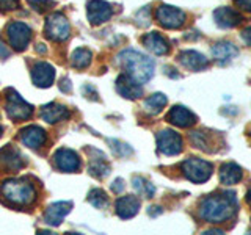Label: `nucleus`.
<instances>
[{
  "mask_svg": "<svg viewBox=\"0 0 251 235\" xmlns=\"http://www.w3.org/2000/svg\"><path fill=\"white\" fill-rule=\"evenodd\" d=\"M212 55H214V58H217L218 61L225 63V61H229V60L237 57L239 49L232 43L220 41V43H217L214 47H212Z\"/></svg>",
  "mask_w": 251,
  "mask_h": 235,
  "instance_id": "obj_24",
  "label": "nucleus"
},
{
  "mask_svg": "<svg viewBox=\"0 0 251 235\" xmlns=\"http://www.w3.org/2000/svg\"><path fill=\"white\" fill-rule=\"evenodd\" d=\"M6 35L14 50H25L31 41V28L24 22H11L6 27Z\"/></svg>",
  "mask_w": 251,
  "mask_h": 235,
  "instance_id": "obj_7",
  "label": "nucleus"
},
{
  "mask_svg": "<svg viewBox=\"0 0 251 235\" xmlns=\"http://www.w3.org/2000/svg\"><path fill=\"white\" fill-rule=\"evenodd\" d=\"M71 209H73V202H68V201H60V202L50 204L44 213L46 223L50 226H60L63 218L69 213Z\"/></svg>",
  "mask_w": 251,
  "mask_h": 235,
  "instance_id": "obj_15",
  "label": "nucleus"
},
{
  "mask_svg": "<svg viewBox=\"0 0 251 235\" xmlns=\"http://www.w3.org/2000/svg\"><path fill=\"white\" fill-rule=\"evenodd\" d=\"M86 13H88V21L93 25H100L113 16V8L104 0H90L86 5Z\"/></svg>",
  "mask_w": 251,
  "mask_h": 235,
  "instance_id": "obj_10",
  "label": "nucleus"
},
{
  "mask_svg": "<svg viewBox=\"0 0 251 235\" xmlns=\"http://www.w3.org/2000/svg\"><path fill=\"white\" fill-rule=\"evenodd\" d=\"M167 121L177 125V127L185 129L196 122V116L188 108H185L182 105H175L170 110V113L167 115Z\"/></svg>",
  "mask_w": 251,
  "mask_h": 235,
  "instance_id": "obj_16",
  "label": "nucleus"
},
{
  "mask_svg": "<svg viewBox=\"0 0 251 235\" xmlns=\"http://www.w3.org/2000/svg\"><path fill=\"white\" fill-rule=\"evenodd\" d=\"M155 210H151L149 209V215H152V216H155V215H159V213H162V210H160V207H154Z\"/></svg>",
  "mask_w": 251,
  "mask_h": 235,
  "instance_id": "obj_39",
  "label": "nucleus"
},
{
  "mask_svg": "<svg viewBox=\"0 0 251 235\" xmlns=\"http://www.w3.org/2000/svg\"><path fill=\"white\" fill-rule=\"evenodd\" d=\"M108 143L112 144V149H113V152H115L116 155L124 157V155H130V154H132V149H130L127 144L121 143V141H118V140H110Z\"/></svg>",
  "mask_w": 251,
  "mask_h": 235,
  "instance_id": "obj_31",
  "label": "nucleus"
},
{
  "mask_svg": "<svg viewBox=\"0 0 251 235\" xmlns=\"http://www.w3.org/2000/svg\"><path fill=\"white\" fill-rule=\"evenodd\" d=\"M234 2L240 10H245V11L251 13V0H234Z\"/></svg>",
  "mask_w": 251,
  "mask_h": 235,
  "instance_id": "obj_34",
  "label": "nucleus"
},
{
  "mask_svg": "<svg viewBox=\"0 0 251 235\" xmlns=\"http://www.w3.org/2000/svg\"><path fill=\"white\" fill-rule=\"evenodd\" d=\"M25 160H24L22 154L13 146H5L0 149V166L8 171H19L24 168Z\"/></svg>",
  "mask_w": 251,
  "mask_h": 235,
  "instance_id": "obj_12",
  "label": "nucleus"
},
{
  "mask_svg": "<svg viewBox=\"0 0 251 235\" xmlns=\"http://www.w3.org/2000/svg\"><path fill=\"white\" fill-rule=\"evenodd\" d=\"M180 168H182L184 176L188 180H190V182H193V184L206 182V180L210 179L212 171H214L212 163L202 160V159H196V157L187 159L182 164H180Z\"/></svg>",
  "mask_w": 251,
  "mask_h": 235,
  "instance_id": "obj_4",
  "label": "nucleus"
},
{
  "mask_svg": "<svg viewBox=\"0 0 251 235\" xmlns=\"http://www.w3.org/2000/svg\"><path fill=\"white\" fill-rule=\"evenodd\" d=\"M116 91L126 99H138L143 96V88L127 74H123L116 78Z\"/></svg>",
  "mask_w": 251,
  "mask_h": 235,
  "instance_id": "obj_14",
  "label": "nucleus"
},
{
  "mask_svg": "<svg viewBox=\"0 0 251 235\" xmlns=\"http://www.w3.org/2000/svg\"><path fill=\"white\" fill-rule=\"evenodd\" d=\"M69 33H71L69 22L61 13H53L47 18L44 35L49 39H52V41H65V39L69 38Z\"/></svg>",
  "mask_w": 251,
  "mask_h": 235,
  "instance_id": "obj_6",
  "label": "nucleus"
},
{
  "mask_svg": "<svg viewBox=\"0 0 251 235\" xmlns=\"http://www.w3.org/2000/svg\"><path fill=\"white\" fill-rule=\"evenodd\" d=\"M88 201L91 206L96 209H105L108 206V196L104 190H100V188H96V190H91L88 193Z\"/></svg>",
  "mask_w": 251,
  "mask_h": 235,
  "instance_id": "obj_29",
  "label": "nucleus"
},
{
  "mask_svg": "<svg viewBox=\"0 0 251 235\" xmlns=\"http://www.w3.org/2000/svg\"><path fill=\"white\" fill-rule=\"evenodd\" d=\"M132 185L135 188V191L141 196H146V198H152L155 193L154 185L149 182V180L143 179V177H133Z\"/></svg>",
  "mask_w": 251,
  "mask_h": 235,
  "instance_id": "obj_28",
  "label": "nucleus"
},
{
  "mask_svg": "<svg viewBox=\"0 0 251 235\" xmlns=\"http://www.w3.org/2000/svg\"><path fill=\"white\" fill-rule=\"evenodd\" d=\"M94 155L91 157L90 160V172L91 176H96V177H105L110 171V166L105 160V155L102 154L100 151H93Z\"/></svg>",
  "mask_w": 251,
  "mask_h": 235,
  "instance_id": "obj_25",
  "label": "nucleus"
},
{
  "mask_svg": "<svg viewBox=\"0 0 251 235\" xmlns=\"http://www.w3.org/2000/svg\"><path fill=\"white\" fill-rule=\"evenodd\" d=\"M190 140H192V143L196 146V147H200L202 149V151H210V149L207 147V138H206V133L198 130V132H192V135H190Z\"/></svg>",
  "mask_w": 251,
  "mask_h": 235,
  "instance_id": "obj_30",
  "label": "nucleus"
},
{
  "mask_svg": "<svg viewBox=\"0 0 251 235\" xmlns=\"http://www.w3.org/2000/svg\"><path fill=\"white\" fill-rule=\"evenodd\" d=\"M2 133H3V129H2V127H0V137H2Z\"/></svg>",
  "mask_w": 251,
  "mask_h": 235,
  "instance_id": "obj_42",
  "label": "nucleus"
},
{
  "mask_svg": "<svg viewBox=\"0 0 251 235\" xmlns=\"http://www.w3.org/2000/svg\"><path fill=\"white\" fill-rule=\"evenodd\" d=\"M60 88H61L63 91H71V83H69L68 78H63L61 83H60Z\"/></svg>",
  "mask_w": 251,
  "mask_h": 235,
  "instance_id": "obj_38",
  "label": "nucleus"
},
{
  "mask_svg": "<svg viewBox=\"0 0 251 235\" xmlns=\"http://www.w3.org/2000/svg\"><path fill=\"white\" fill-rule=\"evenodd\" d=\"M21 140L25 146L39 149L46 143V132L39 125H28V127L21 130Z\"/></svg>",
  "mask_w": 251,
  "mask_h": 235,
  "instance_id": "obj_18",
  "label": "nucleus"
},
{
  "mask_svg": "<svg viewBox=\"0 0 251 235\" xmlns=\"http://www.w3.org/2000/svg\"><path fill=\"white\" fill-rule=\"evenodd\" d=\"M6 115L13 121H25L33 115V107L27 104L14 90L6 91Z\"/></svg>",
  "mask_w": 251,
  "mask_h": 235,
  "instance_id": "obj_5",
  "label": "nucleus"
},
{
  "mask_svg": "<svg viewBox=\"0 0 251 235\" xmlns=\"http://www.w3.org/2000/svg\"><path fill=\"white\" fill-rule=\"evenodd\" d=\"M41 118L49 124H57L63 119L69 118V110L60 104H49L44 105L41 110Z\"/></svg>",
  "mask_w": 251,
  "mask_h": 235,
  "instance_id": "obj_22",
  "label": "nucleus"
},
{
  "mask_svg": "<svg viewBox=\"0 0 251 235\" xmlns=\"http://www.w3.org/2000/svg\"><path fill=\"white\" fill-rule=\"evenodd\" d=\"M210 234H223V231L222 229H210V231H206V232H204V235H210Z\"/></svg>",
  "mask_w": 251,
  "mask_h": 235,
  "instance_id": "obj_40",
  "label": "nucleus"
},
{
  "mask_svg": "<svg viewBox=\"0 0 251 235\" xmlns=\"http://www.w3.org/2000/svg\"><path fill=\"white\" fill-rule=\"evenodd\" d=\"M242 38L248 46H251V27H247L245 30L242 31Z\"/></svg>",
  "mask_w": 251,
  "mask_h": 235,
  "instance_id": "obj_37",
  "label": "nucleus"
},
{
  "mask_svg": "<svg viewBox=\"0 0 251 235\" xmlns=\"http://www.w3.org/2000/svg\"><path fill=\"white\" fill-rule=\"evenodd\" d=\"M118 61L126 69V74L137 83H146L154 75V61L138 50H123L118 55Z\"/></svg>",
  "mask_w": 251,
  "mask_h": 235,
  "instance_id": "obj_2",
  "label": "nucleus"
},
{
  "mask_svg": "<svg viewBox=\"0 0 251 235\" xmlns=\"http://www.w3.org/2000/svg\"><path fill=\"white\" fill-rule=\"evenodd\" d=\"M247 202H248L250 206H251V188H250V190H248V193H247Z\"/></svg>",
  "mask_w": 251,
  "mask_h": 235,
  "instance_id": "obj_41",
  "label": "nucleus"
},
{
  "mask_svg": "<svg viewBox=\"0 0 251 235\" xmlns=\"http://www.w3.org/2000/svg\"><path fill=\"white\" fill-rule=\"evenodd\" d=\"M0 191H2L3 198L8 202L14 204V206H28L36 198V191L33 185L24 182V180H14V179L5 180Z\"/></svg>",
  "mask_w": 251,
  "mask_h": 235,
  "instance_id": "obj_3",
  "label": "nucleus"
},
{
  "mask_svg": "<svg viewBox=\"0 0 251 235\" xmlns=\"http://www.w3.org/2000/svg\"><path fill=\"white\" fill-rule=\"evenodd\" d=\"M237 209V198L234 191L210 194L200 204V216L209 223H223L229 219Z\"/></svg>",
  "mask_w": 251,
  "mask_h": 235,
  "instance_id": "obj_1",
  "label": "nucleus"
},
{
  "mask_svg": "<svg viewBox=\"0 0 251 235\" xmlns=\"http://www.w3.org/2000/svg\"><path fill=\"white\" fill-rule=\"evenodd\" d=\"M242 179V168L237 163H225L222 169H220V180L225 185H235L239 184Z\"/></svg>",
  "mask_w": 251,
  "mask_h": 235,
  "instance_id": "obj_23",
  "label": "nucleus"
},
{
  "mask_svg": "<svg viewBox=\"0 0 251 235\" xmlns=\"http://www.w3.org/2000/svg\"><path fill=\"white\" fill-rule=\"evenodd\" d=\"M10 57V49H8V46L0 39V58H8Z\"/></svg>",
  "mask_w": 251,
  "mask_h": 235,
  "instance_id": "obj_36",
  "label": "nucleus"
},
{
  "mask_svg": "<svg viewBox=\"0 0 251 235\" xmlns=\"http://www.w3.org/2000/svg\"><path fill=\"white\" fill-rule=\"evenodd\" d=\"M179 61L184 68L190 70H204L209 66V60L196 50H184L179 55Z\"/></svg>",
  "mask_w": 251,
  "mask_h": 235,
  "instance_id": "obj_20",
  "label": "nucleus"
},
{
  "mask_svg": "<svg viewBox=\"0 0 251 235\" xmlns=\"http://www.w3.org/2000/svg\"><path fill=\"white\" fill-rule=\"evenodd\" d=\"M140 210V199L137 196H123L116 201V215L123 219L133 218Z\"/></svg>",
  "mask_w": 251,
  "mask_h": 235,
  "instance_id": "obj_19",
  "label": "nucleus"
},
{
  "mask_svg": "<svg viewBox=\"0 0 251 235\" xmlns=\"http://www.w3.org/2000/svg\"><path fill=\"white\" fill-rule=\"evenodd\" d=\"M141 41H143L148 50H151L155 55H167L170 52L168 41L162 35L157 33V31H151V33L145 35Z\"/></svg>",
  "mask_w": 251,
  "mask_h": 235,
  "instance_id": "obj_21",
  "label": "nucleus"
},
{
  "mask_svg": "<svg viewBox=\"0 0 251 235\" xmlns=\"http://www.w3.org/2000/svg\"><path fill=\"white\" fill-rule=\"evenodd\" d=\"M155 18L165 28H180L185 22V13L182 10L170 5H160L155 11Z\"/></svg>",
  "mask_w": 251,
  "mask_h": 235,
  "instance_id": "obj_8",
  "label": "nucleus"
},
{
  "mask_svg": "<svg viewBox=\"0 0 251 235\" xmlns=\"http://www.w3.org/2000/svg\"><path fill=\"white\" fill-rule=\"evenodd\" d=\"M31 80L39 88H47L55 80V69L46 61H39L31 69Z\"/></svg>",
  "mask_w": 251,
  "mask_h": 235,
  "instance_id": "obj_13",
  "label": "nucleus"
},
{
  "mask_svg": "<svg viewBox=\"0 0 251 235\" xmlns=\"http://www.w3.org/2000/svg\"><path fill=\"white\" fill-rule=\"evenodd\" d=\"M167 105V96L162 93H155L145 100V110L149 115H159Z\"/></svg>",
  "mask_w": 251,
  "mask_h": 235,
  "instance_id": "obj_26",
  "label": "nucleus"
},
{
  "mask_svg": "<svg viewBox=\"0 0 251 235\" xmlns=\"http://www.w3.org/2000/svg\"><path fill=\"white\" fill-rule=\"evenodd\" d=\"M124 190V182H123V179H116L115 182L112 184V191L115 193H121Z\"/></svg>",
  "mask_w": 251,
  "mask_h": 235,
  "instance_id": "obj_35",
  "label": "nucleus"
},
{
  "mask_svg": "<svg viewBox=\"0 0 251 235\" xmlns=\"http://www.w3.org/2000/svg\"><path fill=\"white\" fill-rule=\"evenodd\" d=\"M214 19H215V24L218 27L234 28L242 22V16L239 14V11H235L234 8L222 6V8H218V10H215Z\"/></svg>",
  "mask_w": 251,
  "mask_h": 235,
  "instance_id": "obj_17",
  "label": "nucleus"
},
{
  "mask_svg": "<svg viewBox=\"0 0 251 235\" xmlns=\"http://www.w3.org/2000/svg\"><path fill=\"white\" fill-rule=\"evenodd\" d=\"M19 6V0H0V11L16 10Z\"/></svg>",
  "mask_w": 251,
  "mask_h": 235,
  "instance_id": "obj_33",
  "label": "nucleus"
},
{
  "mask_svg": "<svg viewBox=\"0 0 251 235\" xmlns=\"http://www.w3.org/2000/svg\"><path fill=\"white\" fill-rule=\"evenodd\" d=\"M55 164L63 172H77L80 169V159L73 149L63 147L55 152Z\"/></svg>",
  "mask_w": 251,
  "mask_h": 235,
  "instance_id": "obj_11",
  "label": "nucleus"
},
{
  "mask_svg": "<svg viewBox=\"0 0 251 235\" xmlns=\"http://www.w3.org/2000/svg\"><path fill=\"white\" fill-rule=\"evenodd\" d=\"M157 149L163 155H177L182 152V138L175 130H162L157 133Z\"/></svg>",
  "mask_w": 251,
  "mask_h": 235,
  "instance_id": "obj_9",
  "label": "nucleus"
},
{
  "mask_svg": "<svg viewBox=\"0 0 251 235\" xmlns=\"http://www.w3.org/2000/svg\"><path fill=\"white\" fill-rule=\"evenodd\" d=\"M250 137H251V132H250Z\"/></svg>",
  "mask_w": 251,
  "mask_h": 235,
  "instance_id": "obj_43",
  "label": "nucleus"
},
{
  "mask_svg": "<svg viewBox=\"0 0 251 235\" xmlns=\"http://www.w3.org/2000/svg\"><path fill=\"white\" fill-rule=\"evenodd\" d=\"M30 5L33 6V10H36L38 13H44L46 10H49L50 6H53V2H50V0H31Z\"/></svg>",
  "mask_w": 251,
  "mask_h": 235,
  "instance_id": "obj_32",
  "label": "nucleus"
},
{
  "mask_svg": "<svg viewBox=\"0 0 251 235\" xmlns=\"http://www.w3.org/2000/svg\"><path fill=\"white\" fill-rule=\"evenodd\" d=\"M91 60H93V53L88 49H85V47H78V49H75L73 55H71V63H73V66L77 69L88 68Z\"/></svg>",
  "mask_w": 251,
  "mask_h": 235,
  "instance_id": "obj_27",
  "label": "nucleus"
}]
</instances>
